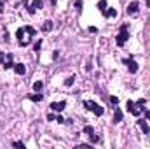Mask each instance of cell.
<instances>
[{
  "instance_id": "44dd1931",
  "label": "cell",
  "mask_w": 150,
  "mask_h": 149,
  "mask_svg": "<svg viewBox=\"0 0 150 149\" xmlns=\"http://www.w3.org/2000/svg\"><path fill=\"white\" fill-rule=\"evenodd\" d=\"M73 79H75V77H68V79L65 81V86H72V84H73Z\"/></svg>"
},
{
  "instance_id": "d6a6232c",
  "label": "cell",
  "mask_w": 150,
  "mask_h": 149,
  "mask_svg": "<svg viewBox=\"0 0 150 149\" xmlns=\"http://www.w3.org/2000/svg\"><path fill=\"white\" fill-rule=\"evenodd\" d=\"M3 60H5V54H3V53H0V63H3Z\"/></svg>"
},
{
  "instance_id": "1f68e13d",
  "label": "cell",
  "mask_w": 150,
  "mask_h": 149,
  "mask_svg": "<svg viewBox=\"0 0 150 149\" xmlns=\"http://www.w3.org/2000/svg\"><path fill=\"white\" fill-rule=\"evenodd\" d=\"M58 56H59V53H58V51H54V53H52V58H54V60H58Z\"/></svg>"
},
{
  "instance_id": "9a60e30c",
  "label": "cell",
  "mask_w": 150,
  "mask_h": 149,
  "mask_svg": "<svg viewBox=\"0 0 150 149\" xmlns=\"http://www.w3.org/2000/svg\"><path fill=\"white\" fill-rule=\"evenodd\" d=\"M42 88H44V83H42V81H35V83H33V90H35V91H40Z\"/></svg>"
},
{
  "instance_id": "5b68a950",
  "label": "cell",
  "mask_w": 150,
  "mask_h": 149,
  "mask_svg": "<svg viewBox=\"0 0 150 149\" xmlns=\"http://www.w3.org/2000/svg\"><path fill=\"white\" fill-rule=\"evenodd\" d=\"M138 9H140V4L135 0V2H131L129 5H128V9H126V12L129 14V16H136L138 14Z\"/></svg>"
},
{
  "instance_id": "6da1fadb",
  "label": "cell",
  "mask_w": 150,
  "mask_h": 149,
  "mask_svg": "<svg viewBox=\"0 0 150 149\" xmlns=\"http://www.w3.org/2000/svg\"><path fill=\"white\" fill-rule=\"evenodd\" d=\"M35 35H37V28H33V26H30V25L21 26V28H17V32H16L17 44H19L21 47H26V46L31 42V39H33Z\"/></svg>"
},
{
  "instance_id": "277c9868",
  "label": "cell",
  "mask_w": 150,
  "mask_h": 149,
  "mask_svg": "<svg viewBox=\"0 0 150 149\" xmlns=\"http://www.w3.org/2000/svg\"><path fill=\"white\" fill-rule=\"evenodd\" d=\"M126 107H128V112H131L133 116H142V112H143V107L142 105H138L136 102H133V100H128V104H126Z\"/></svg>"
},
{
  "instance_id": "30bf717a",
  "label": "cell",
  "mask_w": 150,
  "mask_h": 149,
  "mask_svg": "<svg viewBox=\"0 0 150 149\" xmlns=\"http://www.w3.org/2000/svg\"><path fill=\"white\" fill-rule=\"evenodd\" d=\"M136 123H138V126L142 128V132H143L145 135H149V133H150V128H149V125H147V121H145V119H138Z\"/></svg>"
},
{
  "instance_id": "4fadbf2b",
  "label": "cell",
  "mask_w": 150,
  "mask_h": 149,
  "mask_svg": "<svg viewBox=\"0 0 150 149\" xmlns=\"http://www.w3.org/2000/svg\"><path fill=\"white\" fill-rule=\"evenodd\" d=\"M103 16H107V18H114V16H117V9H107L105 12H103Z\"/></svg>"
},
{
  "instance_id": "3957f363",
  "label": "cell",
  "mask_w": 150,
  "mask_h": 149,
  "mask_svg": "<svg viewBox=\"0 0 150 149\" xmlns=\"http://www.w3.org/2000/svg\"><path fill=\"white\" fill-rule=\"evenodd\" d=\"M84 107H86L87 111H93L96 116H103V112H105V109H103L101 105H98L96 102H93V100H86V102H84Z\"/></svg>"
},
{
  "instance_id": "f1b7e54d",
  "label": "cell",
  "mask_w": 150,
  "mask_h": 149,
  "mask_svg": "<svg viewBox=\"0 0 150 149\" xmlns=\"http://www.w3.org/2000/svg\"><path fill=\"white\" fill-rule=\"evenodd\" d=\"M56 121H58V123H65V119H63V116H58V118H56Z\"/></svg>"
},
{
  "instance_id": "8992f818",
  "label": "cell",
  "mask_w": 150,
  "mask_h": 149,
  "mask_svg": "<svg viewBox=\"0 0 150 149\" xmlns=\"http://www.w3.org/2000/svg\"><path fill=\"white\" fill-rule=\"evenodd\" d=\"M42 5H44V0H33V2L28 5V12H30V14H33V12H35L37 9H40Z\"/></svg>"
},
{
  "instance_id": "4316f807",
  "label": "cell",
  "mask_w": 150,
  "mask_h": 149,
  "mask_svg": "<svg viewBox=\"0 0 150 149\" xmlns=\"http://www.w3.org/2000/svg\"><path fill=\"white\" fill-rule=\"evenodd\" d=\"M143 112H145V118L150 121V111H149V109H143Z\"/></svg>"
},
{
  "instance_id": "5bb4252c",
  "label": "cell",
  "mask_w": 150,
  "mask_h": 149,
  "mask_svg": "<svg viewBox=\"0 0 150 149\" xmlns=\"http://www.w3.org/2000/svg\"><path fill=\"white\" fill-rule=\"evenodd\" d=\"M51 30H52V21H44L42 32H51Z\"/></svg>"
},
{
  "instance_id": "7a4b0ae2",
  "label": "cell",
  "mask_w": 150,
  "mask_h": 149,
  "mask_svg": "<svg viewBox=\"0 0 150 149\" xmlns=\"http://www.w3.org/2000/svg\"><path fill=\"white\" fill-rule=\"evenodd\" d=\"M128 39H129L128 25H122V26H121V32H119V33H117V37H115V42H117V46H119V47H122V46L128 42Z\"/></svg>"
},
{
  "instance_id": "4dcf8cb0",
  "label": "cell",
  "mask_w": 150,
  "mask_h": 149,
  "mask_svg": "<svg viewBox=\"0 0 150 149\" xmlns=\"http://www.w3.org/2000/svg\"><path fill=\"white\" fill-rule=\"evenodd\" d=\"M3 40H5V42H9V33H7V32L3 33Z\"/></svg>"
},
{
  "instance_id": "d6986e66",
  "label": "cell",
  "mask_w": 150,
  "mask_h": 149,
  "mask_svg": "<svg viewBox=\"0 0 150 149\" xmlns=\"http://www.w3.org/2000/svg\"><path fill=\"white\" fill-rule=\"evenodd\" d=\"M91 142H93V144L100 142V135H94V133H91Z\"/></svg>"
},
{
  "instance_id": "2e32d148",
  "label": "cell",
  "mask_w": 150,
  "mask_h": 149,
  "mask_svg": "<svg viewBox=\"0 0 150 149\" xmlns=\"http://www.w3.org/2000/svg\"><path fill=\"white\" fill-rule=\"evenodd\" d=\"M28 98H30V100H31V102H40V100H42V98H44V97H42V95H38V93H37V95H28Z\"/></svg>"
},
{
  "instance_id": "e0dca14e",
  "label": "cell",
  "mask_w": 150,
  "mask_h": 149,
  "mask_svg": "<svg viewBox=\"0 0 150 149\" xmlns=\"http://www.w3.org/2000/svg\"><path fill=\"white\" fill-rule=\"evenodd\" d=\"M82 132H84V133H86V135H91V133H94V128H93V126H91V125H86V126H84V130H82Z\"/></svg>"
},
{
  "instance_id": "83f0119b",
  "label": "cell",
  "mask_w": 150,
  "mask_h": 149,
  "mask_svg": "<svg viewBox=\"0 0 150 149\" xmlns=\"http://www.w3.org/2000/svg\"><path fill=\"white\" fill-rule=\"evenodd\" d=\"M89 32H91V33H96V32H98V28H96V26H89Z\"/></svg>"
},
{
  "instance_id": "7c38bea8",
  "label": "cell",
  "mask_w": 150,
  "mask_h": 149,
  "mask_svg": "<svg viewBox=\"0 0 150 149\" xmlns=\"http://www.w3.org/2000/svg\"><path fill=\"white\" fill-rule=\"evenodd\" d=\"M122 121V111L121 109H115L114 111V123L117 125V123H121Z\"/></svg>"
},
{
  "instance_id": "603a6c76",
  "label": "cell",
  "mask_w": 150,
  "mask_h": 149,
  "mask_svg": "<svg viewBox=\"0 0 150 149\" xmlns=\"http://www.w3.org/2000/svg\"><path fill=\"white\" fill-rule=\"evenodd\" d=\"M12 146H14V148H24L23 142H12Z\"/></svg>"
},
{
  "instance_id": "ac0fdd59",
  "label": "cell",
  "mask_w": 150,
  "mask_h": 149,
  "mask_svg": "<svg viewBox=\"0 0 150 149\" xmlns=\"http://www.w3.org/2000/svg\"><path fill=\"white\" fill-rule=\"evenodd\" d=\"M98 9H100L101 12H105V11H107V0H100V2H98Z\"/></svg>"
},
{
  "instance_id": "d4e9b609",
  "label": "cell",
  "mask_w": 150,
  "mask_h": 149,
  "mask_svg": "<svg viewBox=\"0 0 150 149\" xmlns=\"http://www.w3.org/2000/svg\"><path fill=\"white\" fill-rule=\"evenodd\" d=\"M136 104H138V105H145V104H147V100H145V98H140Z\"/></svg>"
},
{
  "instance_id": "836d02e7",
  "label": "cell",
  "mask_w": 150,
  "mask_h": 149,
  "mask_svg": "<svg viewBox=\"0 0 150 149\" xmlns=\"http://www.w3.org/2000/svg\"><path fill=\"white\" fill-rule=\"evenodd\" d=\"M145 4H147V7L150 9V0H145Z\"/></svg>"
},
{
  "instance_id": "ffe728a7",
  "label": "cell",
  "mask_w": 150,
  "mask_h": 149,
  "mask_svg": "<svg viewBox=\"0 0 150 149\" xmlns=\"http://www.w3.org/2000/svg\"><path fill=\"white\" fill-rule=\"evenodd\" d=\"M40 47H42V40H37V44L33 46V51H40Z\"/></svg>"
},
{
  "instance_id": "7402d4cb",
  "label": "cell",
  "mask_w": 150,
  "mask_h": 149,
  "mask_svg": "<svg viewBox=\"0 0 150 149\" xmlns=\"http://www.w3.org/2000/svg\"><path fill=\"white\" fill-rule=\"evenodd\" d=\"M75 7H77V11L80 12V7H82V2H80V0H77V2H75Z\"/></svg>"
},
{
  "instance_id": "f546056e",
  "label": "cell",
  "mask_w": 150,
  "mask_h": 149,
  "mask_svg": "<svg viewBox=\"0 0 150 149\" xmlns=\"http://www.w3.org/2000/svg\"><path fill=\"white\" fill-rule=\"evenodd\" d=\"M3 2H5V0H0V14L3 12Z\"/></svg>"
},
{
  "instance_id": "8fae6325",
  "label": "cell",
  "mask_w": 150,
  "mask_h": 149,
  "mask_svg": "<svg viewBox=\"0 0 150 149\" xmlns=\"http://www.w3.org/2000/svg\"><path fill=\"white\" fill-rule=\"evenodd\" d=\"M14 72H16L17 76H23V74L26 72V68H24L23 63H14Z\"/></svg>"
},
{
  "instance_id": "ba28073f",
  "label": "cell",
  "mask_w": 150,
  "mask_h": 149,
  "mask_svg": "<svg viewBox=\"0 0 150 149\" xmlns=\"http://www.w3.org/2000/svg\"><path fill=\"white\" fill-rule=\"evenodd\" d=\"M3 70H9V68H14V61H12V54L9 53L7 56H5V60H3Z\"/></svg>"
},
{
  "instance_id": "cb8c5ba5",
  "label": "cell",
  "mask_w": 150,
  "mask_h": 149,
  "mask_svg": "<svg viewBox=\"0 0 150 149\" xmlns=\"http://www.w3.org/2000/svg\"><path fill=\"white\" fill-rule=\"evenodd\" d=\"M110 102H112V104H119V98H117V97H110Z\"/></svg>"
},
{
  "instance_id": "52a82bcc",
  "label": "cell",
  "mask_w": 150,
  "mask_h": 149,
  "mask_svg": "<svg viewBox=\"0 0 150 149\" xmlns=\"http://www.w3.org/2000/svg\"><path fill=\"white\" fill-rule=\"evenodd\" d=\"M124 63L128 65V70L131 72V74H135V72H138V63L131 58V60H124Z\"/></svg>"
},
{
  "instance_id": "484cf974",
  "label": "cell",
  "mask_w": 150,
  "mask_h": 149,
  "mask_svg": "<svg viewBox=\"0 0 150 149\" xmlns=\"http://www.w3.org/2000/svg\"><path fill=\"white\" fill-rule=\"evenodd\" d=\"M54 119H56L54 114H47V121H54Z\"/></svg>"
},
{
  "instance_id": "9c48e42d",
  "label": "cell",
  "mask_w": 150,
  "mask_h": 149,
  "mask_svg": "<svg viewBox=\"0 0 150 149\" xmlns=\"http://www.w3.org/2000/svg\"><path fill=\"white\" fill-rule=\"evenodd\" d=\"M65 107H66V102H65V100H61V102H52V104H51V109L56 111V112H61Z\"/></svg>"
},
{
  "instance_id": "e575fe53",
  "label": "cell",
  "mask_w": 150,
  "mask_h": 149,
  "mask_svg": "<svg viewBox=\"0 0 150 149\" xmlns=\"http://www.w3.org/2000/svg\"><path fill=\"white\" fill-rule=\"evenodd\" d=\"M51 2H52V5H54V4H56V2H58V0H51Z\"/></svg>"
}]
</instances>
